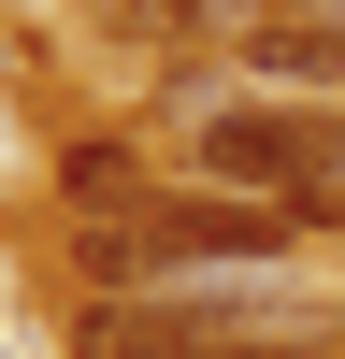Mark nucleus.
Wrapping results in <instances>:
<instances>
[{
  "label": "nucleus",
  "mask_w": 345,
  "mask_h": 359,
  "mask_svg": "<svg viewBox=\"0 0 345 359\" xmlns=\"http://www.w3.org/2000/svg\"><path fill=\"white\" fill-rule=\"evenodd\" d=\"M245 72L259 86H345V29H316V15H273L245 43Z\"/></svg>",
  "instance_id": "3"
},
{
  "label": "nucleus",
  "mask_w": 345,
  "mask_h": 359,
  "mask_svg": "<svg viewBox=\"0 0 345 359\" xmlns=\"http://www.w3.org/2000/svg\"><path fill=\"white\" fill-rule=\"evenodd\" d=\"M273 29V0H115V43H158V57H187V43H259Z\"/></svg>",
  "instance_id": "2"
},
{
  "label": "nucleus",
  "mask_w": 345,
  "mask_h": 359,
  "mask_svg": "<svg viewBox=\"0 0 345 359\" xmlns=\"http://www.w3.org/2000/svg\"><path fill=\"white\" fill-rule=\"evenodd\" d=\"M187 172L316 216V201H345V115H331V101H216V115L187 130Z\"/></svg>",
  "instance_id": "1"
},
{
  "label": "nucleus",
  "mask_w": 345,
  "mask_h": 359,
  "mask_svg": "<svg viewBox=\"0 0 345 359\" xmlns=\"http://www.w3.org/2000/svg\"><path fill=\"white\" fill-rule=\"evenodd\" d=\"M72 201H86V216H130V201H158V187H144V158H130V130H86V144H72Z\"/></svg>",
  "instance_id": "4"
},
{
  "label": "nucleus",
  "mask_w": 345,
  "mask_h": 359,
  "mask_svg": "<svg viewBox=\"0 0 345 359\" xmlns=\"http://www.w3.org/2000/svg\"><path fill=\"white\" fill-rule=\"evenodd\" d=\"M273 15H316V29H345V0H273Z\"/></svg>",
  "instance_id": "5"
}]
</instances>
